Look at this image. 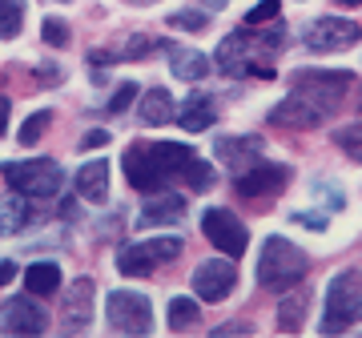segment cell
Masks as SVG:
<instances>
[{
    "instance_id": "obj_35",
    "label": "cell",
    "mask_w": 362,
    "mask_h": 338,
    "mask_svg": "<svg viewBox=\"0 0 362 338\" xmlns=\"http://www.w3.org/2000/svg\"><path fill=\"white\" fill-rule=\"evenodd\" d=\"M97 145H109V133L105 129H89L81 137V149H97Z\"/></svg>"
},
{
    "instance_id": "obj_34",
    "label": "cell",
    "mask_w": 362,
    "mask_h": 338,
    "mask_svg": "<svg viewBox=\"0 0 362 338\" xmlns=\"http://www.w3.org/2000/svg\"><path fill=\"white\" fill-rule=\"evenodd\" d=\"M294 221H298V226H306V230H318V234L326 230V218H318V214H302V209H298Z\"/></svg>"
},
{
    "instance_id": "obj_38",
    "label": "cell",
    "mask_w": 362,
    "mask_h": 338,
    "mask_svg": "<svg viewBox=\"0 0 362 338\" xmlns=\"http://www.w3.org/2000/svg\"><path fill=\"white\" fill-rule=\"evenodd\" d=\"M13 278H16V266L13 262H0V286H8Z\"/></svg>"
},
{
    "instance_id": "obj_10",
    "label": "cell",
    "mask_w": 362,
    "mask_h": 338,
    "mask_svg": "<svg viewBox=\"0 0 362 338\" xmlns=\"http://www.w3.org/2000/svg\"><path fill=\"white\" fill-rule=\"evenodd\" d=\"M306 49L310 52H338V49H350V45H358L362 40V28L358 21H342V16H314L306 33Z\"/></svg>"
},
{
    "instance_id": "obj_36",
    "label": "cell",
    "mask_w": 362,
    "mask_h": 338,
    "mask_svg": "<svg viewBox=\"0 0 362 338\" xmlns=\"http://www.w3.org/2000/svg\"><path fill=\"white\" fill-rule=\"evenodd\" d=\"M214 334H254V322H226V326H218Z\"/></svg>"
},
{
    "instance_id": "obj_14",
    "label": "cell",
    "mask_w": 362,
    "mask_h": 338,
    "mask_svg": "<svg viewBox=\"0 0 362 338\" xmlns=\"http://www.w3.org/2000/svg\"><path fill=\"white\" fill-rule=\"evenodd\" d=\"M262 137L258 133H242V137H218L214 141V157H218L221 165L230 169L233 177L242 173V169H250V165H258L262 161Z\"/></svg>"
},
{
    "instance_id": "obj_20",
    "label": "cell",
    "mask_w": 362,
    "mask_h": 338,
    "mask_svg": "<svg viewBox=\"0 0 362 338\" xmlns=\"http://www.w3.org/2000/svg\"><path fill=\"white\" fill-rule=\"evenodd\" d=\"M214 117H218V109H214V97H206V93H194L189 101H181L177 109V125L189 133H206L209 125H214Z\"/></svg>"
},
{
    "instance_id": "obj_25",
    "label": "cell",
    "mask_w": 362,
    "mask_h": 338,
    "mask_svg": "<svg viewBox=\"0 0 362 338\" xmlns=\"http://www.w3.org/2000/svg\"><path fill=\"white\" fill-rule=\"evenodd\" d=\"M302 318H306V298L302 294H290L278 306V330L282 334H294V330H302Z\"/></svg>"
},
{
    "instance_id": "obj_39",
    "label": "cell",
    "mask_w": 362,
    "mask_h": 338,
    "mask_svg": "<svg viewBox=\"0 0 362 338\" xmlns=\"http://www.w3.org/2000/svg\"><path fill=\"white\" fill-rule=\"evenodd\" d=\"M197 4H202V8H209V13H218V8H226V4H230V0H197Z\"/></svg>"
},
{
    "instance_id": "obj_2",
    "label": "cell",
    "mask_w": 362,
    "mask_h": 338,
    "mask_svg": "<svg viewBox=\"0 0 362 338\" xmlns=\"http://www.w3.org/2000/svg\"><path fill=\"white\" fill-rule=\"evenodd\" d=\"M194 157H197L194 145H181V141H133L121 157V169H125L133 190L157 194L169 177H181V169Z\"/></svg>"
},
{
    "instance_id": "obj_16",
    "label": "cell",
    "mask_w": 362,
    "mask_h": 338,
    "mask_svg": "<svg viewBox=\"0 0 362 338\" xmlns=\"http://www.w3.org/2000/svg\"><path fill=\"white\" fill-rule=\"evenodd\" d=\"M270 121L278 129H318V125H322V113H318L310 101H302L298 93H290L286 101H278L270 109Z\"/></svg>"
},
{
    "instance_id": "obj_37",
    "label": "cell",
    "mask_w": 362,
    "mask_h": 338,
    "mask_svg": "<svg viewBox=\"0 0 362 338\" xmlns=\"http://www.w3.org/2000/svg\"><path fill=\"white\" fill-rule=\"evenodd\" d=\"M8 109H13V105H8V97H4V93H0V137L8 133Z\"/></svg>"
},
{
    "instance_id": "obj_26",
    "label": "cell",
    "mask_w": 362,
    "mask_h": 338,
    "mask_svg": "<svg viewBox=\"0 0 362 338\" xmlns=\"http://www.w3.org/2000/svg\"><path fill=\"white\" fill-rule=\"evenodd\" d=\"M25 28V0H0V37H21Z\"/></svg>"
},
{
    "instance_id": "obj_1",
    "label": "cell",
    "mask_w": 362,
    "mask_h": 338,
    "mask_svg": "<svg viewBox=\"0 0 362 338\" xmlns=\"http://www.w3.org/2000/svg\"><path fill=\"white\" fill-rule=\"evenodd\" d=\"M286 28L282 16L270 21V25H242L238 33L218 45V69L233 81H246V77H270L274 73V57L282 49Z\"/></svg>"
},
{
    "instance_id": "obj_3",
    "label": "cell",
    "mask_w": 362,
    "mask_h": 338,
    "mask_svg": "<svg viewBox=\"0 0 362 338\" xmlns=\"http://www.w3.org/2000/svg\"><path fill=\"white\" fill-rule=\"evenodd\" d=\"M310 270V258L306 250L294 246L290 238H266V246L258 254V282L262 290H294Z\"/></svg>"
},
{
    "instance_id": "obj_12",
    "label": "cell",
    "mask_w": 362,
    "mask_h": 338,
    "mask_svg": "<svg viewBox=\"0 0 362 338\" xmlns=\"http://www.w3.org/2000/svg\"><path fill=\"white\" fill-rule=\"evenodd\" d=\"M286 182H290V165H274V161H258L238 173L233 190L246 197V202H258V197H270V194H282Z\"/></svg>"
},
{
    "instance_id": "obj_17",
    "label": "cell",
    "mask_w": 362,
    "mask_h": 338,
    "mask_svg": "<svg viewBox=\"0 0 362 338\" xmlns=\"http://www.w3.org/2000/svg\"><path fill=\"white\" fill-rule=\"evenodd\" d=\"M185 218V197L181 194H153L137 214V226L141 230H157V226H177Z\"/></svg>"
},
{
    "instance_id": "obj_21",
    "label": "cell",
    "mask_w": 362,
    "mask_h": 338,
    "mask_svg": "<svg viewBox=\"0 0 362 338\" xmlns=\"http://www.w3.org/2000/svg\"><path fill=\"white\" fill-rule=\"evenodd\" d=\"M25 290L33 298H52L61 290V266L57 262H33L25 270Z\"/></svg>"
},
{
    "instance_id": "obj_23",
    "label": "cell",
    "mask_w": 362,
    "mask_h": 338,
    "mask_svg": "<svg viewBox=\"0 0 362 338\" xmlns=\"http://www.w3.org/2000/svg\"><path fill=\"white\" fill-rule=\"evenodd\" d=\"M181 182L189 185L194 194H206L209 185H218V165H214V161H202V157H194L189 165L181 169Z\"/></svg>"
},
{
    "instance_id": "obj_30",
    "label": "cell",
    "mask_w": 362,
    "mask_h": 338,
    "mask_svg": "<svg viewBox=\"0 0 362 338\" xmlns=\"http://www.w3.org/2000/svg\"><path fill=\"white\" fill-rule=\"evenodd\" d=\"M169 25L181 28V33H206V28H209V16L202 13V8H181V13L169 16Z\"/></svg>"
},
{
    "instance_id": "obj_42",
    "label": "cell",
    "mask_w": 362,
    "mask_h": 338,
    "mask_svg": "<svg viewBox=\"0 0 362 338\" xmlns=\"http://www.w3.org/2000/svg\"><path fill=\"white\" fill-rule=\"evenodd\" d=\"M358 109H362V101H358Z\"/></svg>"
},
{
    "instance_id": "obj_8",
    "label": "cell",
    "mask_w": 362,
    "mask_h": 338,
    "mask_svg": "<svg viewBox=\"0 0 362 338\" xmlns=\"http://www.w3.org/2000/svg\"><path fill=\"white\" fill-rule=\"evenodd\" d=\"M105 322L117 334H149L153 330V306L137 290H113L105 302Z\"/></svg>"
},
{
    "instance_id": "obj_13",
    "label": "cell",
    "mask_w": 362,
    "mask_h": 338,
    "mask_svg": "<svg viewBox=\"0 0 362 338\" xmlns=\"http://www.w3.org/2000/svg\"><path fill=\"white\" fill-rule=\"evenodd\" d=\"M93 278H77L73 286L65 290V306H61V330L65 334H81V330H89L93 322Z\"/></svg>"
},
{
    "instance_id": "obj_4",
    "label": "cell",
    "mask_w": 362,
    "mask_h": 338,
    "mask_svg": "<svg viewBox=\"0 0 362 338\" xmlns=\"http://www.w3.org/2000/svg\"><path fill=\"white\" fill-rule=\"evenodd\" d=\"M350 85H354L350 69H298V73H290V93H298L302 101H310L322 117H330L342 105Z\"/></svg>"
},
{
    "instance_id": "obj_22",
    "label": "cell",
    "mask_w": 362,
    "mask_h": 338,
    "mask_svg": "<svg viewBox=\"0 0 362 338\" xmlns=\"http://www.w3.org/2000/svg\"><path fill=\"white\" fill-rule=\"evenodd\" d=\"M137 113H141L145 125H169V121H177V105L165 89H149L137 105Z\"/></svg>"
},
{
    "instance_id": "obj_27",
    "label": "cell",
    "mask_w": 362,
    "mask_h": 338,
    "mask_svg": "<svg viewBox=\"0 0 362 338\" xmlns=\"http://www.w3.org/2000/svg\"><path fill=\"white\" fill-rule=\"evenodd\" d=\"M334 145L350 157V161H358V165H362V121H354V125H342V129H334Z\"/></svg>"
},
{
    "instance_id": "obj_24",
    "label": "cell",
    "mask_w": 362,
    "mask_h": 338,
    "mask_svg": "<svg viewBox=\"0 0 362 338\" xmlns=\"http://www.w3.org/2000/svg\"><path fill=\"white\" fill-rule=\"evenodd\" d=\"M197 318H202V310H197L194 298H173V302H169V330H173V334L194 330Z\"/></svg>"
},
{
    "instance_id": "obj_6",
    "label": "cell",
    "mask_w": 362,
    "mask_h": 338,
    "mask_svg": "<svg viewBox=\"0 0 362 338\" xmlns=\"http://www.w3.org/2000/svg\"><path fill=\"white\" fill-rule=\"evenodd\" d=\"M0 177L21 197H57L65 185V169L52 157H25V161H4Z\"/></svg>"
},
{
    "instance_id": "obj_32",
    "label": "cell",
    "mask_w": 362,
    "mask_h": 338,
    "mask_svg": "<svg viewBox=\"0 0 362 338\" xmlns=\"http://www.w3.org/2000/svg\"><path fill=\"white\" fill-rule=\"evenodd\" d=\"M40 37H45V45H52V49H65L69 45V25L61 21V16H49V21L40 25Z\"/></svg>"
},
{
    "instance_id": "obj_18",
    "label": "cell",
    "mask_w": 362,
    "mask_h": 338,
    "mask_svg": "<svg viewBox=\"0 0 362 338\" xmlns=\"http://www.w3.org/2000/svg\"><path fill=\"white\" fill-rule=\"evenodd\" d=\"M73 185H77L81 202H89V206H105V202H109V161H105V157L85 161V165L77 169Z\"/></svg>"
},
{
    "instance_id": "obj_33",
    "label": "cell",
    "mask_w": 362,
    "mask_h": 338,
    "mask_svg": "<svg viewBox=\"0 0 362 338\" xmlns=\"http://www.w3.org/2000/svg\"><path fill=\"white\" fill-rule=\"evenodd\" d=\"M137 93H141L137 81H121V85L113 89V97H109V113H125V109L137 101Z\"/></svg>"
},
{
    "instance_id": "obj_11",
    "label": "cell",
    "mask_w": 362,
    "mask_h": 338,
    "mask_svg": "<svg viewBox=\"0 0 362 338\" xmlns=\"http://www.w3.org/2000/svg\"><path fill=\"white\" fill-rule=\"evenodd\" d=\"M194 294L202 302H226L238 286V270H233V258H209L194 270Z\"/></svg>"
},
{
    "instance_id": "obj_41",
    "label": "cell",
    "mask_w": 362,
    "mask_h": 338,
    "mask_svg": "<svg viewBox=\"0 0 362 338\" xmlns=\"http://www.w3.org/2000/svg\"><path fill=\"white\" fill-rule=\"evenodd\" d=\"M133 4H153V0H133Z\"/></svg>"
},
{
    "instance_id": "obj_28",
    "label": "cell",
    "mask_w": 362,
    "mask_h": 338,
    "mask_svg": "<svg viewBox=\"0 0 362 338\" xmlns=\"http://www.w3.org/2000/svg\"><path fill=\"white\" fill-rule=\"evenodd\" d=\"M52 117H57L52 109H37V113H33V117L21 125V145H37L40 137H45V129L52 125Z\"/></svg>"
},
{
    "instance_id": "obj_5",
    "label": "cell",
    "mask_w": 362,
    "mask_h": 338,
    "mask_svg": "<svg viewBox=\"0 0 362 338\" xmlns=\"http://www.w3.org/2000/svg\"><path fill=\"white\" fill-rule=\"evenodd\" d=\"M362 322V274L342 270L326 286V314H322V334H342L350 326Z\"/></svg>"
},
{
    "instance_id": "obj_40",
    "label": "cell",
    "mask_w": 362,
    "mask_h": 338,
    "mask_svg": "<svg viewBox=\"0 0 362 338\" xmlns=\"http://www.w3.org/2000/svg\"><path fill=\"white\" fill-rule=\"evenodd\" d=\"M338 8H362V0H338Z\"/></svg>"
},
{
    "instance_id": "obj_29",
    "label": "cell",
    "mask_w": 362,
    "mask_h": 338,
    "mask_svg": "<svg viewBox=\"0 0 362 338\" xmlns=\"http://www.w3.org/2000/svg\"><path fill=\"white\" fill-rule=\"evenodd\" d=\"M28 226V206L25 202H8V206L0 209V234H16V230H25Z\"/></svg>"
},
{
    "instance_id": "obj_15",
    "label": "cell",
    "mask_w": 362,
    "mask_h": 338,
    "mask_svg": "<svg viewBox=\"0 0 362 338\" xmlns=\"http://www.w3.org/2000/svg\"><path fill=\"white\" fill-rule=\"evenodd\" d=\"M0 330L4 334H45L49 314L40 310L33 298H8L0 306Z\"/></svg>"
},
{
    "instance_id": "obj_9",
    "label": "cell",
    "mask_w": 362,
    "mask_h": 338,
    "mask_svg": "<svg viewBox=\"0 0 362 338\" xmlns=\"http://www.w3.org/2000/svg\"><path fill=\"white\" fill-rule=\"evenodd\" d=\"M202 234H206L209 242H214V250H221L226 258H242V254H246V242H250L246 221L226 206H209L206 214H202Z\"/></svg>"
},
{
    "instance_id": "obj_19",
    "label": "cell",
    "mask_w": 362,
    "mask_h": 338,
    "mask_svg": "<svg viewBox=\"0 0 362 338\" xmlns=\"http://www.w3.org/2000/svg\"><path fill=\"white\" fill-rule=\"evenodd\" d=\"M169 73L177 81H206L214 73V61H209L202 49H181V45H169Z\"/></svg>"
},
{
    "instance_id": "obj_31",
    "label": "cell",
    "mask_w": 362,
    "mask_h": 338,
    "mask_svg": "<svg viewBox=\"0 0 362 338\" xmlns=\"http://www.w3.org/2000/svg\"><path fill=\"white\" fill-rule=\"evenodd\" d=\"M282 16V0H262V4H254L242 21L246 25H270V21H278Z\"/></svg>"
},
{
    "instance_id": "obj_7",
    "label": "cell",
    "mask_w": 362,
    "mask_h": 338,
    "mask_svg": "<svg viewBox=\"0 0 362 338\" xmlns=\"http://www.w3.org/2000/svg\"><path fill=\"white\" fill-rule=\"evenodd\" d=\"M185 242L181 238H145V242H133V246L117 250V270L125 278H149L157 266L181 258Z\"/></svg>"
}]
</instances>
